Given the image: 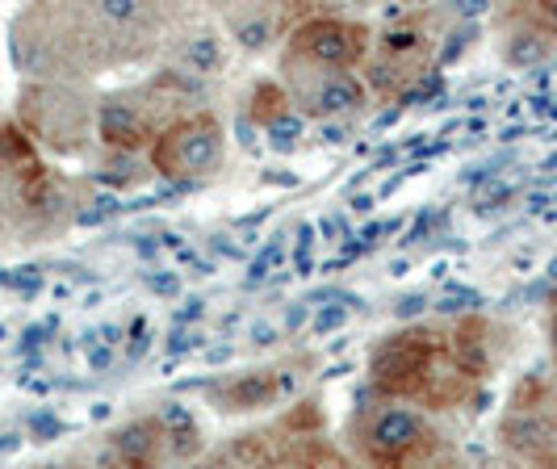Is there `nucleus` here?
I'll return each instance as SVG.
<instances>
[{
	"mask_svg": "<svg viewBox=\"0 0 557 469\" xmlns=\"http://www.w3.org/2000/svg\"><path fill=\"white\" fill-rule=\"evenodd\" d=\"M373 386L382 390L391 403L419 398L428 407H453L466 398L470 378L461 373V365L453 357V348L436 344V335L428 332H403L391 335L377 353H373Z\"/></svg>",
	"mask_w": 557,
	"mask_h": 469,
	"instance_id": "f257e3e1",
	"label": "nucleus"
},
{
	"mask_svg": "<svg viewBox=\"0 0 557 469\" xmlns=\"http://www.w3.org/2000/svg\"><path fill=\"white\" fill-rule=\"evenodd\" d=\"M298 97L319 118H344V113H357L364 106L369 84L357 72H323V67H314V76L307 81V88H298Z\"/></svg>",
	"mask_w": 557,
	"mask_h": 469,
	"instance_id": "39448f33",
	"label": "nucleus"
},
{
	"mask_svg": "<svg viewBox=\"0 0 557 469\" xmlns=\"http://www.w3.org/2000/svg\"><path fill=\"white\" fill-rule=\"evenodd\" d=\"M532 22L557 38V4H536V9H532Z\"/></svg>",
	"mask_w": 557,
	"mask_h": 469,
	"instance_id": "ddd939ff",
	"label": "nucleus"
},
{
	"mask_svg": "<svg viewBox=\"0 0 557 469\" xmlns=\"http://www.w3.org/2000/svg\"><path fill=\"white\" fill-rule=\"evenodd\" d=\"M185 67L189 72H219L223 67V42L214 38V34H194L189 42H185Z\"/></svg>",
	"mask_w": 557,
	"mask_h": 469,
	"instance_id": "f8f14e48",
	"label": "nucleus"
},
{
	"mask_svg": "<svg viewBox=\"0 0 557 469\" xmlns=\"http://www.w3.org/2000/svg\"><path fill=\"white\" fill-rule=\"evenodd\" d=\"M369 42H373V34L364 22L314 13L289 29V59H298L307 67H323V72H352L369 55Z\"/></svg>",
	"mask_w": 557,
	"mask_h": 469,
	"instance_id": "7ed1b4c3",
	"label": "nucleus"
},
{
	"mask_svg": "<svg viewBox=\"0 0 557 469\" xmlns=\"http://www.w3.org/2000/svg\"><path fill=\"white\" fill-rule=\"evenodd\" d=\"M226 22H231V38L244 51H264L273 42V34H277V17L264 13V9H235Z\"/></svg>",
	"mask_w": 557,
	"mask_h": 469,
	"instance_id": "1a4fd4ad",
	"label": "nucleus"
},
{
	"mask_svg": "<svg viewBox=\"0 0 557 469\" xmlns=\"http://www.w3.org/2000/svg\"><path fill=\"white\" fill-rule=\"evenodd\" d=\"M432 441L436 436L428 432L423 415L403 403H386L364 428V461L373 469H407L432 448Z\"/></svg>",
	"mask_w": 557,
	"mask_h": 469,
	"instance_id": "20e7f679",
	"label": "nucleus"
},
{
	"mask_svg": "<svg viewBox=\"0 0 557 469\" xmlns=\"http://www.w3.org/2000/svg\"><path fill=\"white\" fill-rule=\"evenodd\" d=\"M223 122L210 110H197L176 118V122H168L164 131L156 135V143H151L147 160L168 181H194V176H206V172H214V168L223 164Z\"/></svg>",
	"mask_w": 557,
	"mask_h": 469,
	"instance_id": "f03ea898",
	"label": "nucleus"
},
{
	"mask_svg": "<svg viewBox=\"0 0 557 469\" xmlns=\"http://www.w3.org/2000/svg\"><path fill=\"white\" fill-rule=\"evenodd\" d=\"M156 126L147 122V113L139 106H126V101H110L97 110V138L117 151V156H139V151H151L156 143Z\"/></svg>",
	"mask_w": 557,
	"mask_h": 469,
	"instance_id": "0eeeda50",
	"label": "nucleus"
},
{
	"mask_svg": "<svg viewBox=\"0 0 557 469\" xmlns=\"http://www.w3.org/2000/svg\"><path fill=\"white\" fill-rule=\"evenodd\" d=\"M113 466L117 469H160L168 457V428L160 415H143L131 419L126 428H117L110 436Z\"/></svg>",
	"mask_w": 557,
	"mask_h": 469,
	"instance_id": "423d86ee",
	"label": "nucleus"
},
{
	"mask_svg": "<svg viewBox=\"0 0 557 469\" xmlns=\"http://www.w3.org/2000/svg\"><path fill=\"white\" fill-rule=\"evenodd\" d=\"M281 394V378L277 373H244V378H231V382H219L210 390V398L219 403V411L244 415V411H260L269 407L273 398Z\"/></svg>",
	"mask_w": 557,
	"mask_h": 469,
	"instance_id": "6e6552de",
	"label": "nucleus"
},
{
	"mask_svg": "<svg viewBox=\"0 0 557 469\" xmlns=\"http://www.w3.org/2000/svg\"><path fill=\"white\" fill-rule=\"evenodd\" d=\"M423 47H428V34H423L411 17H398L394 26H386L377 34V51H382L386 63H407V59H416Z\"/></svg>",
	"mask_w": 557,
	"mask_h": 469,
	"instance_id": "9d476101",
	"label": "nucleus"
},
{
	"mask_svg": "<svg viewBox=\"0 0 557 469\" xmlns=\"http://www.w3.org/2000/svg\"><path fill=\"white\" fill-rule=\"evenodd\" d=\"M289 106H294V97L281 88V84L264 81L251 88V101H248V118L256 122V126H264V131H273V126H281L285 118H289Z\"/></svg>",
	"mask_w": 557,
	"mask_h": 469,
	"instance_id": "9b49d317",
	"label": "nucleus"
},
{
	"mask_svg": "<svg viewBox=\"0 0 557 469\" xmlns=\"http://www.w3.org/2000/svg\"><path fill=\"white\" fill-rule=\"evenodd\" d=\"M549 348H554V360H557V306L549 310Z\"/></svg>",
	"mask_w": 557,
	"mask_h": 469,
	"instance_id": "4468645a",
	"label": "nucleus"
}]
</instances>
